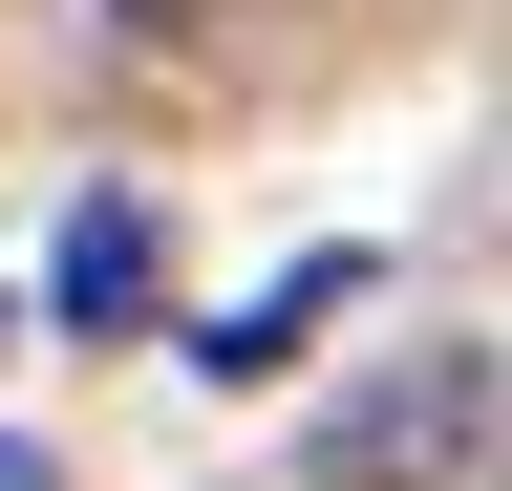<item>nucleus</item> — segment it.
Wrapping results in <instances>:
<instances>
[{
  "instance_id": "f257e3e1",
  "label": "nucleus",
  "mask_w": 512,
  "mask_h": 491,
  "mask_svg": "<svg viewBox=\"0 0 512 491\" xmlns=\"http://www.w3.org/2000/svg\"><path fill=\"white\" fill-rule=\"evenodd\" d=\"M299 491H491V342H470V321H427L363 406H320Z\"/></svg>"
},
{
  "instance_id": "f03ea898",
  "label": "nucleus",
  "mask_w": 512,
  "mask_h": 491,
  "mask_svg": "<svg viewBox=\"0 0 512 491\" xmlns=\"http://www.w3.org/2000/svg\"><path fill=\"white\" fill-rule=\"evenodd\" d=\"M342 299H384V257H363V235H342V257H299L278 299H235V321H214V342H192V363H214V385H278V363H299L320 321H342Z\"/></svg>"
},
{
  "instance_id": "7ed1b4c3",
  "label": "nucleus",
  "mask_w": 512,
  "mask_h": 491,
  "mask_svg": "<svg viewBox=\"0 0 512 491\" xmlns=\"http://www.w3.org/2000/svg\"><path fill=\"white\" fill-rule=\"evenodd\" d=\"M43 299H64V321H86V342H107V321H128V299H150V214H128V193H107V214H86V235H64V257H43Z\"/></svg>"
},
{
  "instance_id": "20e7f679",
  "label": "nucleus",
  "mask_w": 512,
  "mask_h": 491,
  "mask_svg": "<svg viewBox=\"0 0 512 491\" xmlns=\"http://www.w3.org/2000/svg\"><path fill=\"white\" fill-rule=\"evenodd\" d=\"M0 491H64V470H43V449H22V427H0Z\"/></svg>"
}]
</instances>
